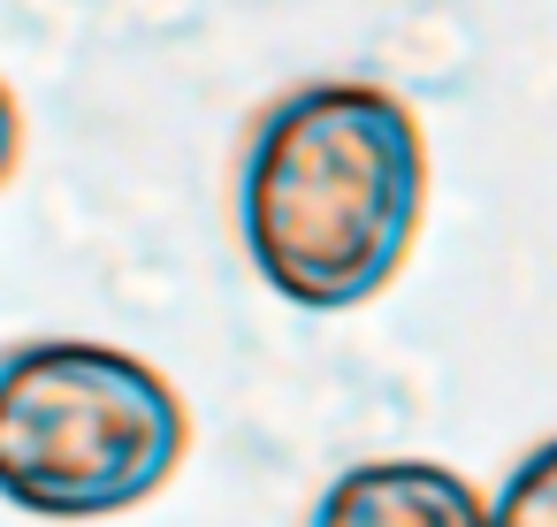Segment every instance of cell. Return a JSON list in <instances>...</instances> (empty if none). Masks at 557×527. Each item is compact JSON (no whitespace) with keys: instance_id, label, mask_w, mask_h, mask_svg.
<instances>
[{"instance_id":"cell-1","label":"cell","mask_w":557,"mask_h":527,"mask_svg":"<svg viewBox=\"0 0 557 527\" xmlns=\"http://www.w3.org/2000/svg\"><path fill=\"white\" fill-rule=\"evenodd\" d=\"M428 215L420 115L367 77L275 93L230 176V222L252 275L298 314H351L397 283Z\"/></svg>"},{"instance_id":"cell-5","label":"cell","mask_w":557,"mask_h":527,"mask_svg":"<svg viewBox=\"0 0 557 527\" xmlns=\"http://www.w3.org/2000/svg\"><path fill=\"white\" fill-rule=\"evenodd\" d=\"M16 154H24V115H16V93L0 85V184L16 176Z\"/></svg>"},{"instance_id":"cell-4","label":"cell","mask_w":557,"mask_h":527,"mask_svg":"<svg viewBox=\"0 0 557 527\" xmlns=\"http://www.w3.org/2000/svg\"><path fill=\"white\" fill-rule=\"evenodd\" d=\"M488 527H557V436L534 443L488 497Z\"/></svg>"},{"instance_id":"cell-3","label":"cell","mask_w":557,"mask_h":527,"mask_svg":"<svg viewBox=\"0 0 557 527\" xmlns=\"http://www.w3.org/2000/svg\"><path fill=\"white\" fill-rule=\"evenodd\" d=\"M306 527H488V497L443 458H359L321 489Z\"/></svg>"},{"instance_id":"cell-2","label":"cell","mask_w":557,"mask_h":527,"mask_svg":"<svg viewBox=\"0 0 557 527\" xmlns=\"http://www.w3.org/2000/svg\"><path fill=\"white\" fill-rule=\"evenodd\" d=\"M191 451L184 390L138 352L32 336L0 352V504L54 527L153 504Z\"/></svg>"}]
</instances>
